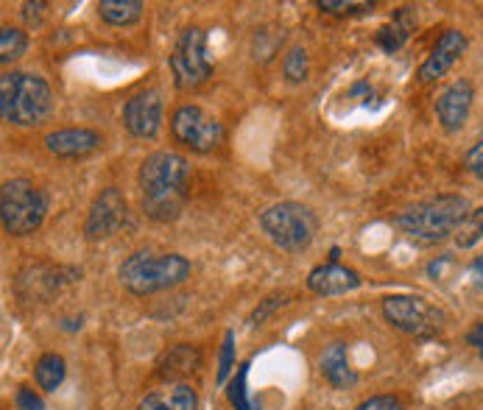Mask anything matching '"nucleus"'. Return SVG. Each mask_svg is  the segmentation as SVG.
<instances>
[{
	"mask_svg": "<svg viewBox=\"0 0 483 410\" xmlns=\"http://www.w3.org/2000/svg\"><path fill=\"white\" fill-rule=\"evenodd\" d=\"M190 168L182 154L154 151L138 170V185L143 195V209L151 221H177L187 201Z\"/></svg>",
	"mask_w": 483,
	"mask_h": 410,
	"instance_id": "nucleus-1",
	"label": "nucleus"
},
{
	"mask_svg": "<svg viewBox=\"0 0 483 410\" xmlns=\"http://www.w3.org/2000/svg\"><path fill=\"white\" fill-rule=\"evenodd\" d=\"M53 109V95L43 75L12 70L0 75V114L14 126H40Z\"/></svg>",
	"mask_w": 483,
	"mask_h": 410,
	"instance_id": "nucleus-2",
	"label": "nucleus"
},
{
	"mask_svg": "<svg viewBox=\"0 0 483 410\" xmlns=\"http://www.w3.org/2000/svg\"><path fill=\"white\" fill-rule=\"evenodd\" d=\"M190 277V263L182 254H151L134 251L121 263L118 280L134 296H151V293L170 290Z\"/></svg>",
	"mask_w": 483,
	"mask_h": 410,
	"instance_id": "nucleus-3",
	"label": "nucleus"
},
{
	"mask_svg": "<svg viewBox=\"0 0 483 410\" xmlns=\"http://www.w3.org/2000/svg\"><path fill=\"white\" fill-rule=\"evenodd\" d=\"M470 212V201L458 193H444L436 195V199L419 201L414 207H408L405 212L397 215V226L405 234H414L419 240H444L455 234V229L461 226V221L467 218Z\"/></svg>",
	"mask_w": 483,
	"mask_h": 410,
	"instance_id": "nucleus-4",
	"label": "nucleus"
},
{
	"mask_svg": "<svg viewBox=\"0 0 483 410\" xmlns=\"http://www.w3.org/2000/svg\"><path fill=\"white\" fill-rule=\"evenodd\" d=\"M260 229L265 238L282 251H305L313 243L319 232V218L311 207L299 201H280L274 207L263 209Z\"/></svg>",
	"mask_w": 483,
	"mask_h": 410,
	"instance_id": "nucleus-5",
	"label": "nucleus"
},
{
	"mask_svg": "<svg viewBox=\"0 0 483 410\" xmlns=\"http://www.w3.org/2000/svg\"><path fill=\"white\" fill-rule=\"evenodd\" d=\"M48 215V195L28 179H9L0 190V218L4 229L14 238H23L43 226Z\"/></svg>",
	"mask_w": 483,
	"mask_h": 410,
	"instance_id": "nucleus-6",
	"label": "nucleus"
},
{
	"mask_svg": "<svg viewBox=\"0 0 483 410\" xmlns=\"http://www.w3.org/2000/svg\"><path fill=\"white\" fill-rule=\"evenodd\" d=\"M170 73L179 90H196L212 75V62L207 59V34L199 26H190L179 34L170 53Z\"/></svg>",
	"mask_w": 483,
	"mask_h": 410,
	"instance_id": "nucleus-7",
	"label": "nucleus"
},
{
	"mask_svg": "<svg viewBox=\"0 0 483 410\" xmlns=\"http://www.w3.org/2000/svg\"><path fill=\"white\" fill-rule=\"evenodd\" d=\"M170 134L179 146L196 154H210L224 143V126L218 117L193 104H185L170 114Z\"/></svg>",
	"mask_w": 483,
	"mask_h": 410,
	"instance_id": "nucleus-8",
	"label": "nucleus"
},
{
	"mask_svg": "<svg viewBox=\"0 0 483 410\" xmlns=\"http://www.w3.org/2000/svg\"><path fill=\"white\" fill-rule=\"evenodd\" d=\"M383 316L405 335L431 338L441 329V312L419 296H385Z\"/></svg>",
	"mask_w": 483,
	"mask_h": 410,
	"instance_id": "nucleus-9",
	"label": "nucleus"
},
{
	"mask_svg": "<svg viewBox=\"0 0 483 410\" xmlns=\"http://www.w3.org/2000/svg\"><path fill=\"white\" fill-rule=\"evenodd\" d=\"M129 218V204L126 195L118 187H107L92 199L87 221H84V234L87 240L99 243V240H109L112 234H118L121 226Z\"/></svg>",
	"mask_w": 483,
	"mask_h": 410,
	"instance_id": "nucleus-10",
	"label": "nucleus"
},
{
	"mask_svg": "<svg viewBox=\"0 0 483 410\" xmlns=\"http://www.w3.org/2000/svg\"><path fill=\"white\" fill-rule=\"evenodd\" d=\"M123 126L138 140H151L162 129V95L160 90H143L123 106Z\"/></svg>",
	"mask_w": 483,
	"mask_h": 410,
	"instance_id": "nucleus-11",
	"label": "nucleus"
},
{
	"mask_svg": "<svg viewBox=\"0 0 483 410\" xmlns=\"http://www.w3.org/2000/svg\"><path fill=\"white\" fill-rule=\"evenodd\" d=\"M475 101V87L470 78H458V82L447 84L436 98V117L444 131H458L467 123V114Z\"/></svg>",
	"mask_w": 483,
	"mask_h": 410,
	"instance_id": "nucleus-12",
	"label": "nucleus"
},
{
	"mask_svg": "<svg viewBox=\"0 0 483 410\" xmlns=\"http://www.w3.org/2000/svg\"><path fill=\"white\" fill-rule=\"evenodd\" d=\"M463 51H467V36H463L461 31H455V28L444 31L439 36L436 48L431 51V56L424 59L422 67H419V82L431 84V82H436V78H441L463 56Z\"/></svg>",
	"mask_w": 483,
	"mask_h": 410,
	"instance_id": "nucleus-13",
	"label": "nucleus"
},
{
	"mask_svg": "<svg viewBox=\"0 0 483 410\" xmlns=\"http://www.w3.org/2000/svg\"><path fill=\"white\" fill-rule=\"evenodd\" d=\"M104 146L101 134L92 129H56L45 134V148L53 156H62V160H82L90 156Z\"/></svg>",
	"mask_w": 483,
	"mask_h": 410,
	"instance_id": "nucleus-14",
	"label": "nucleus"
},
{
	"mask_svg": "<svg viewBox=\"0 0 483 410\" xmlns=\"http://www.w3.org/2000/svg\"><path fill=\"white\" fill-rule=\"evenodd\" d=\"M360 285V273L341 263H321L307 273V288L319 296H341Z\"/></svg>",
	"mask_w": 483,
	"mask_h": 410,
	"instance_id": "nucleus-15",
	"label": "nucleus"
},
{
	"mask_svg": "<svg viewBox=\"0 0 483 410\" xmlns=\"http://www.w3.org/2000/svg\"><path fill=\"white\" fill-rule=\"evenodd\" d=\"M319 371L333 388H350L358 382L355 368L350 366V351H346V343H338V341L324 346L321 358H319Z\"/></svg>",
	"mask_w": 483,
	"mask_h": 410,
	"instance_id": "nucleus-16",
	"label": "nucleus"
},
{
	"mask_svg": "<svg viewBox=\"0 0 483 410\" xmlns=\"http://www.w3.org/2000/svg\"><path fill=\"white\" fill-rule=\"evenodd\" d=\"M138 410H199V394L185 382H173L146 394Z\"/></svg>",
	"mask_w": 483,
	"mask_h": 410,
	"instance_id": "nucleus-17",
	"label": "nucleus"
},
{
	"mask_svg": "<svg viewBox=\"0 0 483 410\" xmlns=\"http://www.w3.org/2000/svg\"><path fill=\"white\" fill-rule=\"evenodd\" d=\"M202 366V355L196 346L190 343H177L170 346L168 351H162V358L157 360V375L162 380H179L193 375Z\"/></svg>",
	"mask_w": 483,
	"mask_h": 410,
	"instance_id": "nucleus-18",
	"label": "nucleus"
},
{
	"mask_svg": "<svg viewBox=\"0 0 483 410\" xmlns=\"http://www.w3.org/2000/svg\"><path fill=\"white\" fill-rule=\"evenodd\" d=\"M414 28H416V9L402 6V9L394 12L392 23H385L377 31V45L385 53H394V51H400L405 43H408V36L414 34Z\"/></svg>",
	"mask_w": 483,
	"mask_h": 410,
	"instance_id": "nucleus-19",
	"label": "nucleus"
},
{
	"mask_svg": "<svg viewBox=\"0 0 483 410\" xmlns=\"http://www.w3.org/2000/svg\"><path fill=\"white\" fill-rule=\"evenodd\" d=\"M143 4L140 0H101L99 4V17L109 26H131L143 17Z\"/></svg>",
	"mask_w": 483,
	"mask_h": 410,
	"instance_id": "nucleus-20",
	"label": "nucleus"
},
{
	"mask_svg": "<svg viewBox=\"0 0 483 410\" xmlns=\"http://www.w3.org/2000/svg\"><path fill=\"white\" fill-rule=\"evenodd\" d=\"M65 375H67L65 358L56 355V351H48V355H43L40 360H36V366H34V380H36V385H40L43 390H48V394L65 382Z\"/></svg>",
	"mask_w": 483,
	"mask_h": 410,
	"instance_id": "nucleus-21",
	"label": "nucleus"
},
{
	"mask_svg": "<svg viewBox=\"0 0 483 410\" xmlns=\"http://www.w3.org/2000/svg\"><path fill=\"white\" fill-rule=\"evenodd\" d=\"M246 382H249V363L238 366V371L232 375L229 385H226V399L235 410H257L252 397H249V385Z\"/></svg>",
	"mask_w": 483,
	"mask_h": 410,
	"instance_id": "nucleus-22",
	"label": "nucleus"
},
{
	"mask_svg": "<svg viewBox=\"0 0 483 410\" xmlns=\"http://www.w3.org/2000/svg\"><path fill=\"white\" fill-rule=\"evenodd\" d=\"M480 238H483V207H475L467 212V218H463L461 226L455 229L453 240L458 248H472Z\"/></svg>",
	"mask_w": 483,
	"mask_h": 410,
	"instance_id": "nucleus-23",
	"label": "nucleus"
},
{
	"mask_svg": "<svg viewBox=\"0 0 483 410\" xmlns=\"http://www.w3.org/2000/svg\"><path fill=\"white\" fill-rule=\"evenodd\" d=\"M28 51V36L20 28H4L0 31V62L9 65L14 59H20Z\"/></svg>",
	"mask_w": 483,
	"mask_h": 410,
	"instance_id": "nucleus-24",
	"label": "nucleus"
},
{
	"mask_svg": "<svg viewBox=\"0 0 483 410\" xmlns=\"http://www.w3.org/2000/svg\"><path fill=\"white\" fill-rule=\"evenodd\" d=\"M282 73H285V78L291 84H302L305 78H307V73H311V59H307V51L302 45H297V48H291V51L285 53Z\"/></svg>",
	"mask_w": 483,
	"mask_h": 410,
	"instance_id": "nucleus-25",
	"label": "nucleus"
},
{
	"mask_svg": "<svg viewBox=\"0 0 483 410\" xmlns=\"http://www.w3.org/2000/svg\"><path fill=\"white\" fill-rule=\"evenodd\" d=\"M232 371H235V332L226 329L224 332V343H221V363H218V377H216V382L224 385L229 380Z\"/></svg>",
	"mask_w": 483,
	"mask_h": 410,
	"instance_id": "nucleus-26",
	"label": "nucleus"
},
{
	"mask_svg": "<svg viewBox=\"0 0 483 410\" xmlns=\"http://www.w3.org/2000/svg\"><path fill=\"white\" fill-rule=\"evenodd\" d=\"M321 12L330 14H360V12H372L375 4H366V0H319Z\"/></svg>",
	"mask_w": 483,
	"mask_h": 410,
	"instance_id": "nucleus-27",
	"label": "nucleus"
},
{
	"mask_svg": "<svg viewBox=\"0 0 483 410\" xmlns=\"http://www.w3.org/2000/svg\"><path fill=\"white\" fill-rule=\"evenodd\" d=\"M355 410H405V405H402L397 397L383 394V397H369V399H363Z\"/></svg>",
	"mask_w": 483,
	"mask_h": 410,
	"instance_id": "nucleus-28",
	"label": "nucleus"
},
{
	"mask_svg": "<svg viewBox=\"0 0 483 410\" xmlns=\"http://www.w3.org/2000/svg\"><path fill=\"white\" fill-rule=\"evenodd\" d=\"M463 168H467L475 176V179H483V140H478L467 151V156H463Z\"/></svg>",
	"mask_w": 483,
	"mask_h": 410,
	"instance_id": "nucleus-29",
	"label": "nucleus"
},
{
	"mask_svg": "<svg viewBox=\"0 0 483 410\" xmlns=\"http://www.w3.org/2000/svg\"><path fill=\"white\" fill-rule=\"evenodd\" d=\"M282 304H288V293H280V296H272V299H265L255 312H252V319H249V321H252V324H260L265 316H272V312L277 310V307H282Z\"/></svg>",
	"mask_w": 483,
	"mask_h": 410,
	"instance_id": "nucleus-30",
	"label": "nucleus"
},
{
	"mask_svg": "<svg viewBox=\"0 0 483 410\" xmlns=\"http://www.w3.org/2000/svg\"><path fill=\"white\" fill-rule=\"evenodd\" d=\"M17 410H45L40 394H34L31 388H17Z\"/></svg>",
	"mask_w": 483,
	"mask_h": 410,
	"instance_id": "nucleus-31",
	"label": "nucleus"
},
{
	"mask_svg": "<svg viewBox=\"0 0 483 410\" xmlns=\"http://www.w3.org/2000/svg\"><path fill=\"white\" fill-rule=\"evenodd\" d=\"M467 343H470V346L478 351V355L483 358V324H478V327H472V329H470Z\"/></svg>",
	"mask_w": 483,
	"mask_h": 410,
	"instance_id": "nucleus-32",
	"label": "nucleus"
},
{
	"mask_svg": "<svg viewBox=\"0 0 483 410\" xmlns=\"http://www.w3.org/2000/svg\"><path fill=\"white\" fill-rule=\"evenodd\" d=\"M470 280H472V285H475V288H480V290H483V254H480V257H475V260H472V265H470Z\"/></svg>",
	"mask_w": 483,
	"mask_h": 410,
	"instance_id": "nucleus-33",
	"label": "nucleus"
}]
</instances>
